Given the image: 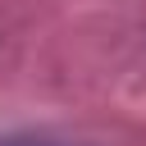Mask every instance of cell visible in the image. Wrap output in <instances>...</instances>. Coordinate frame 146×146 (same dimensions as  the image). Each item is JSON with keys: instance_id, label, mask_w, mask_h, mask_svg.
I'll return each mask as SVG.
<instances>
[{"instance_id": "6da1fadb", "label": "cell", "mask_w": 146, "mask_h": 146, "mask_svg": "<svg viewBox=\"0 0 146 146\" xmlns=\"http://www.w3.org/2000/svg\"><path fill=\"white\" fill-rule=\"evenodd\" d=\"M0 146H59V141H46V137H5Z\"/></svg>"}]
</instances>
